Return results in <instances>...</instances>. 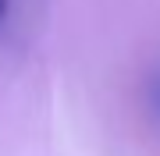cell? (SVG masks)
I'll return each mask as SVG.
<instances>
[{
  "label": "cell",
  "mask_w": 160,
  "mask_h": 156,
  "mask_svg": "<svg viewBox=\"0 0 160 156\" xmlns=\"http://www.w3.org/2000/svg\"><path fill=\"white\" fill-rule=\"evenodd\" d=\"M149 106H153V114L160 117V75L149 82Z\"/></svg>",
  "instance_id": "obj_1"
}]
</instances>
